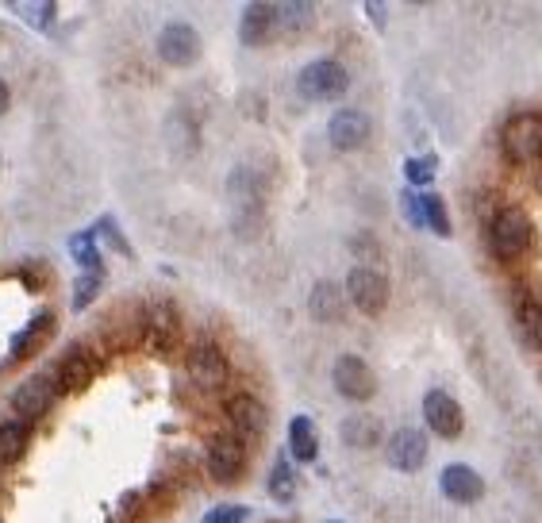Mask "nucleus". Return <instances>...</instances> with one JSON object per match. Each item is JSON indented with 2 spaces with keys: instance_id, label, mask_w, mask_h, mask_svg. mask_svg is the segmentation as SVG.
Instances as JSON below:
<instances>
[{
  "instance_id": "obj_28",
  "label": "nucleus",
  "mask_w": 542,
  "mask_h": 523,
  "mask_svg": "<svg viewBox=\"0 0 542 523\" xmlns=\"http://www.w3.org/2000/svg\"><path fill=\"white\" fill-rule=\"evenodd\" d=\"M296 493V477H293V466L289 462H277L270 474V497L273 500H293Z\"/></svg>"
},
{
  "instance_id": "obj_8",
  "label": "nucleus",
  "mask_w": 542,
  "mask_h": 523,
  "mask_svg": "<svg viewBox=\"0 0 542 523\" xmlns=\"http://www.w3.org/2000/svg\"><path fill=\"white\" fill-rule=\"evenodd\" d=\"M243 470H247V447H243V439H235V435L212 439V447H208V474L216 477V481H239Z\"/></svg>"
},
{
  "instance_id": "obj_31",
  "label": "nucleus",
  "mask_w": 542,
  "mask_h": 523,
  "mask_svg": "<svg viewBox=\"0 0 542 523\" xmlns=\"http://www.w3.org/2000/svg\"><path fill=\"white\" fill-rule=\"evenodd\" d=\"M204 523H247V508L243 504H220L204 516Z\"/></svg>"
},
{
  "instance_id": "obj_24",
  "label": "nucleus",
  "mask_w": 542,
  "mask_h": 523,
  "mask_svg": "<svg viewBox=\"0 0 542 523\" xmlns=\"http://www.w3.org/2000/svg\"><path fill=\"white\" fill-rule=\"evenodd\" d=\"M519 327H523L527 343L535 350H542V304L539 300H523V304H519Z\"/></svg>"
},
{
  "instance_id": "obj_27",
  "label": "nucleus",
  "mask_w": 542,
  "mask_h": 523,
  "mask_svg": "<svg viewBox=\"0 0 542 523\" xmlns=\"http://www.w3.org/2000/svg\"><path fill=\"white\" fill-rule=\"evenodd\" d=\"M312 24V4H277V27L281 31H300Z\"/></svg>"
},
{
  "instance_id": "obj_17",
  "label": "nucleus",
  "mask_w": 542,
  "mask_h": 523,
  "mask_svg": "<svg viewBox=\"0 0 542 523\" xmlns=\"http://www.w3.org/2000/svg\"><path fill=\"white\" fill-rule=\"evenodd\" d=\"M147 339L154 350H173L181 339V320L173 304H154L147 312Z\"/></svg>"
},
{
  "instance_id": "obj_22",
  "label": "nucleus",
  "mask_w": 542,
  "mask_h": 523,
  "mask_svg": "<svg viewBox=\"0 0 542 523\" xmlns=\"http://www.w3.org/2000/svg\"><path fill=\"white\" fill-rule=\"evenodd\" d=\"M343 439H346V447L370 450L381 443V424H377L373 416H350L343 424Z\"/></svg>"
},
{
  "instance_id": "obj_25",
  "label": "nucleus",
  "mask_w": 542,
  "mask_h": 523,
  "mask_svg": "<svg viewBox=\"0 0 542 523\" xmlns=\"http://www.w3.org/2000/svg\"><path fill=\"white\" fill-rule=\"evenodd\" d=\"M12 12H20L27 24L31 27H39V31H47L50 24H54V4L50 0H43V4H27V0H12Z\"/></svg>"
},
{
  "instance_id": "obj_21",
  "label": "nucleus",
  "mask_w": 542,
  "mask_h": 523,
  "mask_svg": "<svg viewBox=\"0 0 542 523\" xmlns=\"http://www.w3.org/2000/svg\"><path fill=\"white\" fill-rule=\"evenodd\" d=\"M289 447H293L296 462H316L320 454V435H316V424L308 416H296L289 424Z\"/></svg>"
},
{
  "instance_id": "obj_33",
  "label": "nucleus",
  "mask_w": 542,
  "mask_h": 523,
  "mask_svg": "<svg viewBox=\"0 0 542 523\" xmlns=\"http://www.w3.org/2000/svg\"><path fill=\"white\" fill-rule=\"evenodd\" d=\"M8 85H4V77H0V112H8Z\"/></svg>"
},
{
  "instance_id": "obj_2",
  "label": "nucleus",
  "mask_w": 542,
  "mask_h": 523,
  "mask_svg": "<svg viewBox=\"0 0 542 523\" xmlns=\"http://www.w3.org/2000/svg\"><path fill=\"white\" fill-rule=\"evenodd\" d=\"M350 89V74L335 58H316L296 74V93L304 100H339Z\"/></svg>"
},
{
  "instance_id": "obj_13",
  "label": "nucleus",
  "mask_w": 542,
  "mask_h": 523,
  "mask_svg": "<svg viewBox=\"0 0 542 523\" xmlns=\"http://www.w3.org/2000/svg\"><path fill=\"white\" fill-rule=\"evenodd\" d=\"M100 362L93 350L85 347H74L66 358H62V366H58V389H66V393H81V389H89L93 385V377H97Z\"/></svg>"
},
{
  "instance_id": "obj_3",
  "label": "nucleus",
  "mask_w": 542,
  "mask_h": 523,
  "mask_svg": "<svg viewBox=\"0 0 542 523\" xmlns=\"http://www.w3.org/2000/svg\"><path fill=\"white\" fill-rule=\"evenodd\" d=\"M489 243H493L500 262H516L519 254L531 247V220H527V212L516 208V204L500 208L493 227H489Z\"/></svg>"
},
{
  "instance_id": "obj_18",
  "label": "nucleus",
  "mask_w": 542,
  "mask_h": 523,
  "mask_svg": "<svg viewBox=\"0 0 542 523\" xmlns=\"http://www.w3.org/2000/svg\"><path fill=\"white\" fill-rule=\"evenodd\" d=\"M439 485H443L446 497L458 500V504H473V500H481V493H485V481L477 477L473 466H446Z\"/></svg>"
},
{
  "instance_id": "obj_12",
  "label": "nucleus",
  "mask_w": 542,
  "mask_h": 523,
  "mask_svg": "<svg viewBox=\"0 0 542 523\" xmlns=\"http://www.w3.org/2000/svg\"><path fill=\"white\" fill-rule=\"evenodd\" d=\"M54 389H58V385L47 381V377H27L24 385L12 393V408H16V416H20L24 424H35L50 404H54Z\"/></svg>"
},
{
  "instance_id": "obj_7",
  "label": "nucleus",
  "mask_w": 542,
  "mask_h": 523,
  "mask_svg": "<svg viewBox=\"0 0 542 523\" xmlns=\"http://www.w3.org/2000/svg\"><path fill=\"white\" fill-rule=\"evenodd\" d=\"M189 377L197 389H223L227 385V354L216 343H200L189 354Z\"/></svg>"
},
{
  "instance_id": "obj_6",
  "label": "nucleus",
  "mask_w": 542,
  "mask_h": 523,
  "mask_svg": "<svg viewBox=\"0 0 542 523\" xmlns=\"http://www.w3.org/2000/svg\"><path fill=\"white\" fill-rule=\"evenodd\" d=\"M331 377H335V389L346 400H370L377 393V377H373L370 362H362L358 354H339Z\"/></svg>"
},
{
  "instance_id": "obj_19",
  "label": "nucleus",
  "mask_w": 542,
  "mask_h": 523,
  "mask_svg": "<svg viewBox=\"0 0 542 523\" xmlns=\"http://www.w3.org/2000/svg\"><path fill=\"white\" fill-rule=\"evenodd\" d=\"M50 339H54V316L43 312V316H35V320L12 339V358L24 362V358H31V354H39V350L47 347Z\"/></svg>"
},
{
  "instance_id": "obj_9",
  "label": "nucleus",
  "mask_w": 542,
  "mask_h": 523,
  "mask_svg": "<svg viewBox=\"0 0 542 523\" xmlns=\"http://www.w3.org/2000/svg\"><path fill=\"white\" fill-rule=\"evenodd\" d=\"M385 458H389L393 470L416 474V470H423V462H427V439L419 435L416 427H400V431H393V439L385 447Z\"/></svg>"
},
{
  "instance_id": "obj_32",
  "label": "nucleus",
  "mask_w": 542,
  "mask_h": 523,
  "mask_svg": "<svg viewBox=\"0 0 542 523\" xmlns=\"http://www.w3.org/2000/svg\"><path fill=\"white\" fill-rule=\"evenodd\" d=\"M366 12L373 16V24L385 27V8H381V4H366Z\"/></svg>"
},
{
  "instance_id": "obj_16",
  "label": "nucleus",
  "mask_w": 542,
  "mask_h": 523,
  "mask_svg": "<svg viewBox=\"0 0 542 523\" xmlns=\"http://www.w3.org/2000/svg\"><path fill=\"white\" fill-rule=\"evenodd\" d=\"M404 208H408V216H412V224L416 227H427V231H435V235H450V224H446V208H443V197L439 193H404Z\"/></svg>"
},
{
  "instance_id": "obj_10",
  "label": "nucleus",
  "mask_w": 542,
  "mask_h": 523,
  "mask_svg": "<svg viewBox=\"0 0 542 523\" xmlns=\"http://www.w3.org/2000/svg\"><path fill=\"white\" fill-rule=\"evenodd\" d=\"M327 139H331L335 150L366 147V139H370V120H366L358 108H339V112L327 120Z\"/></svg>"
},
{
  "instance_id": "obj_1",
  "label": "nucleus",
  "mask_w": 542,
  "mask_h": 523,
  "mask_svg": "<svg viewBox=\"0 0 542 523\" xmlns=\"http://www.w3.org/2000/svg\"><path fill=\"white\" fill-rule=\"evenodd\" d=\"M500 147H504V158L516 162V166H531L542 158V116L535 112H519L512 116L504 131H500Z\"/></svg>"
},
{
  "instance_id": "obj_26",
  "label": "nucleus",
  "mask_w": 542,
  "mask_h": 523,
  "mask_svg": "<svg viewBox=\"0 0 542 523\" xmlns=\"http://www.w3.org/2000/svg\"><path fill=\"white\" fill-rule=\"evenodd\" d=\"M70 254L81 262V270H85V274L100 270V254H97V247H93V231H81V235H74V239H70Z\"/></svg>"
},
{
  "instance_id": "obj_5",
  "label": "nucleus",
  "mask_w": 542,
  "mask_h": 523,
  "mask_svg": "<svg viewBox=\"0 0 542 523\" xmlns=\"http://www.w3.org/2000/svg\"><path fill=\"white\" fill-rule=\"evenodd\" d=\"M158 58H162L166 66H177V70L193 66V62L200 58L197 27H189V24H166L162 27V35H158Z\"/></svg>"
},
{
  "instance_id": "obj_15",
  "label": "nucleus",
  "mask_w": 542,
  "mask_h": 523,
  "mask_svg": "<svg viewBox=\"0 0 542 523\" xmlns=\"http://www.w3.org/2000/svg\"><path fill=\"white\" fill-rule=\"evenodd\" d=\"M227 416H231L235 431H239V435H247V439L262 435V431H266V424H270L266 404H262V400H254L250 393H239V397L227 400Z\"/></svg>"
},
{
  "instance_id": "obj_4",
  "label": "nucleus",
  "mask_w": 542,
  "mask_h": 523,
  "mask_svg": "<svg viewBox=\"0 0 542 523\" xmlns=\"http://www.w3.org/2000/svg\"><path fill=\"white\" fill-rule=\"evenodd\" d=\"M346 297H350V304L358 312L381 316L385 304H389V281H385L381 270H373V266H354L350 277H346Z\"/></svg>"
},
{
  "instance_id": "obj_14",
  "label": "nucleus",
  "mask_w": 542,
  "mask_h": 523,
  "mask_svg": "<svg viewBox=\"0 0 542 523\" xmlns=\"http://www.w3.org/2000/svg\"><path fill=\"white\" fill-rule=\"evenodd\" d=\"M277 4H247L243 20H239V39L247 47H262L277 35Z\"/></svg>"
},
{
  "instance_id": "obj_30",
  "label": "nucleus",
  "mask_w": 542,
  "mask_h": 523,
  "mask_svg": "<svg viewBox=\"0 0 542 523\" xmlns=\"http://www.w3.org/2000/svg\"><path fill=\"white\" fill-rule=\"evenodd\" d=\"M404 174L412 185H427L431 177H435V158H408L404 162Z\"/></svg>"
},
{
  "instance_id": "obj_11",
  "label": "nucleus",
  "mask_w": 542,
  "mask_h": 523,
  "mask_svg": "<svg viewBox=\"0 0 542 523\" xmlns=\"http://www.w3.org/2000/svg\"><path fill=\"white\" fill-rule=\"evenodd\" d=\"M423 420L439 439H458L462 435V408H458V400L439 393V389L423 397Z\"/></svg>"
},
{
  "instance_id": "obj_23",
  "label": "nucleus",
  "mask_w": 542,
  "mask_h": 523,
  "mask_svg": "<svg viewBox=\"0 0 542 523\" xmlns=\"http://www.w3.org/2000/svg\"><path fill=\"white\" fill-rule=\"evenodd\" d=\"M27 439H31V424H24V420L0 424V462H16L24 454Z\"/></svg>"
},
{
  "instance_id": "obj_20",
  "label": "nucleus",
  "mask_w": 542,
  "mask_h": 523,
  "mask_svg": "<svg viewBox=\"0 0 542 523\" xmlns=\"http://www.w3.org/2000/svg\"><path fill=\"white\" fill-rule=\"evenodd\" d=\"M312 316L320 320V324H339L346 316V293L335 285V281H320L316 289H312Z\"/></svg>"
},
{
  "instance_id": "obj_29",
  "label": "nucleus",
  "mask_w": 542,
  "mask_h": 523,
  "mask_svg": "<svg viewBox=\"0 0 542 523\" xmlns=\"http://www.w3.org/2000/svg\"><path fill=\"white\" fill-rule=\"evenodd\" d=\"M100 281H104V270H93V274H81L74 285V308H89L100 293Z\"/></svg>"
}]
</instances>
